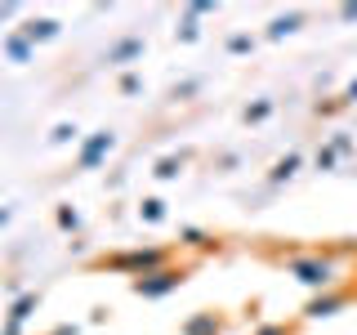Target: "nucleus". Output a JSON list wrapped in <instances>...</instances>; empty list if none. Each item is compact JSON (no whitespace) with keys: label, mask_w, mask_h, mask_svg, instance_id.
Returning <instances> with one entry per match:
<instances>
[{"label":"nucleus","mask_w":357,"mask_h":335,"mask_svg":"<svg viewBox=\"0 0 357 335\" xmlns=\"http://www.w3.org/2000/svg\"><path fill=\"white\" fill-rule=\"evenodd\" d=\"M349 290H340V286H331V290H321V295H308V304H304V322H326L335 318V313H344L349 308Z\"/></svg>","instance_id":"423d86ee"},{"label":"nucleus","mask_w":357,"mask_h":335,"mask_svg":"<svg viewBox=\"0 0 357 335\" xmlns=\"http://www.w3.org/2000/svg\"><path fill=\"white\" fill-rule=\"evenodd\" d=\"M45 335H81V327H76V322H59V327H50Z\"/></svg>","instance_id":"c85d7f7f"},{"label":"nucleus","mask_w":357,"mask_h":335,"mask_svg":"<svg viewBox=\"0 0 357 335\" xmlns=\"http://www.w3.org/2000/svg\"><path fill=\"white\" fill-rule=\"evenodd\" d=\"M188 161H192V152H188V148H183V152H170V156H161V161L152 165V179H161V184H174V179L188 170Z\"/></svg>","instance_id":"9b49d317"},{"label":"nucleus","mask_w":357,"mask_h":335,"mask_svg":"<svg viewBox=\"0 0 357 335\" xmlns=\"http://www.w3.org/2000/svg\"><path fill=\"white\" fill-rule=\"evenodd\" d=\"M335 165H340V156H335V148L331 143H321L317 152H312V170H321V174H331Z\"/></svg>","instance_id":"5701e85b"},{"label":"nucleus","mask_w":357,"mask_h":335,"mask_svg":"<svg viewBox=\"0 0 357 335\" xmlns=\"http://www.w3.org/2000/svg\"><path fill=\"white\" fill-rule=\"evenodd\" d=\"M255 45H259V40H255L250 31H232L223 50H228V54H237V59H241V54H255Z\"/></svg>","instance_id":"412c9836"},{"label":"nucleus","mask_w":357,"mask_h":335,"mask_svg":"<svg viewBox=\"0 0 357 335\" xmlns=\"http://www.w3.org/2000/svg\"><path fill=\"white\" fill-rule=\"evenodd\" d=\"M237 165H241V156H237V152H223L219 161H215V170H219V174H232Z\"/></svg>","instance_id":"bb28decb"},{"label":"nucleus","mask_w":357,"mask_h":335,"mask_svg":"<svg viewBox=\"0 0 357 335\" xmlns=\"http://www.w3.org/2000/svg\"><path fill=\"white\" fill-rule=\"evenodd\" d=\"M340 103H344V107H357V76H353V81H349V85H344V94H340Z\"/></svg>","instance_id":"cd10ccee"},{"label":"nucleus","mask_w":357,"mask_h":335,"mask_svg":"<svg viewBox=\"0 0 357 335\" xmlns=\"http://www.w3.org/2000/svg\"><path fill=\"white\" fill-rule=\"evenodd\" d=\"M174 40H178V45H197V40H201V27H197V18H188V14L178 18V27H174Z\"/></svg>","instance_id":"4be33fe9"},{"label":"nucleus","mask_w":357,"mask_h":335,"mask_svg":"<svg viewBox=\"0 0 357 335\" xmlns=\"http://www.w3.org/2000/svg\"><path fill=\"white\" fill-rule=\"evenodd\" d=\"M81 139V126L76 121H59V126L50 130V148H63V143H76Z\"/></svg>","instance_id":"6ab92c4d"},{"label":"nucleus","mask_w":357,"mask_h":335,"mask_svg":"<svg viewBox=\"0 0 357 335\" xmlns=\"http://www.w3.org/2000/svg\"><path fill=\"white\" fill-rule=\"evenodd\" d=\"M18 31H22V36H27L31 45H50V40H59V36H63V22H59V18H27Z\"/></svg>","instance_id":"6e6552de"},{"label":"nucleus","mask_w":357,"mask_h":335,"mask_svg":"<svg viewBox=\"0 0 357 335\" xmlns=\"http://www.w3.org/2000/svg\"><path fill=\"white\" fill-rule=\"evenodd\" d=\"M178 246H188V251H201V255H215L219 251V237L215 232H206V228H178Z\"/></svg>","instance_id":"ddd939ff"},{"label":"nucleus","mask_w":357,"mask_h":335,"mask_svg":"<svg viewBox=\"0 0 357 335\" xmlns=\"http://www.w3.org/2000/svg\"><path fill=\"white\" fill-rule=\"evenodd\" d=\"M183 335H223V318L215 308H201V313H192V318L178 327Z\"/></svg>","instance_id":"9d476101"},{"label":"nucleus","mask_w":357,"mask_h":335,"mask_svg":"<svg viewBox=\"0 0 357 335\" xmlns=\"http://www.w3.org/2000/svg\"><path fill=\"white\" fill-rule=\"evenodd\" d=\"M54 223H59V232L76 237V232H81V210H76L72 201H59V206H54Z\"/></svg>","instance_id":"2eb2a0df"},{"label":"nucleus","mask_w":357,"mask_h":335,"mask_svg":"<svg viewBox=\"0 0 357 335\" xmlns=\"http://www.w3.org/2000/svg\"><path fill=\"white\" fill-rule=\"evenodd\" d=\"M98 264L134 282V277H148V273H156V268L170 264V251H165V246H130V251H112V255H103Z\"/></svg>","instance_id":"f03ea898"},{"label":"nucleus","mask_w":357,"mask_h":335,"mask_svg":"<svg viewBox=\"0 0 357 335\" xmlns=\"http://www.w3.org/2000/svg\"><path fill=\"white\" fill-rule=\"evenodd\" d=\"M9 215H14V210H9V206H0V228H5V223H9Z\"/></svg>","instance_id":"2f4dec72"},{"label":"nucleus","mask_w":357,"mask_h":335,"mask_svg":"<svg viewBox=\"0 0 357 335\" xmlns=\"http://www.w3.org/2000/svg\"><path fill=\"white\" fill-rule=\"evenodd\" d=\"M116 148V134L112 130H94L81 139V148H76V170H98V165L107 161V152Z\"/></svg>","instance_id":"20e7f679"},{"label":"nucleus","mask_w":357,"mask_h":335,"mask_svg":"<svg viewBox=\"0 0 357 335\" xmlns=\"http://www.w3.org/2000/svg\"><path fill=\"white\" fill-rule=\"evenodd\" d=\"M215 9H219L215 0H188L183 14H188V18H206V14H215Z\"/></svg>","instance_id":"393cba45"},{"label":"nucleus","mask_w":357,"mask_h":335,"mask_svg":"<svg viewBox=\"0 0 357 335\" xmlns=\"http://www.w3.org/2000/svg\"><path fill=\"white\" fill-rule=\"evenodd\" d=\"M273 112H277L273 98H255V103H245L241 121H245V126H264V121H273Z\"/></svg>","instance_id":"dca6fc26"},{"label":"nucleus","mask_w":357,"mask_h":335,"mask_svg":"<svg viewBox=\"0 0 357 335\" xmlns=\"http://www.w3.org/2000/svg\"><path fill=\"white\" fill-rule=\"evenodd\" d=\"M340 22H357V0H349V5H340Z\"/></svg>","instance_id":"c756f323"},{"label":"nucleus","mask_w":357,"mask_h":335,"mask_svg":"<svg viewBox=\"0 0 357 335\" xmlns=\"http://www.w3.org/2000/svg\"><path fill=\"white\" fill-rule=\"evenodd\" d=\"M299 170H304V152H286V156H277L273 165H268V188H282L290 184Z\"/></svg>","instance_id":"0eeeda50"},{"label":"nucleus","mask_w":357,"mask_h":335,"mask_svg":"<svg viewBox=\"0 0 357 335\" xmlns=\"http://www.w3.org/2000/svg\"><path fill=\"white\" fill-rule=\"evenodd\" d=\"M14 14H18V5H0V22H9Z\"/></svg>","instance_id":"7c9ffc66"},{"label":"nucleus","mask_w":357,"mask_h":335,"mask_svg":"<svg viewBox=\"0 0 357 335\" xmlns=\"http://www.w3.org/2000/svg\"><path fill=\"white\" fill-rule=\"evenodd\" d=\"M5 59L9 63H31L36 59V45L22 36V31H5Z\"/></svg>","instance_id":"4468645a"},{"label":"nucleus","mask_w":357,"mask_h":335,"mask_svg":"<svg viewBox=\"0 0 357 335\" xmlns=\"http://www.w3.org/2000/svg\"><path fill=\"white\" fill-rule=\"evenodd\" d=\"M116 89L126 98H134V94H143V76L139 72H121V81H116Z\"/></svg>","instance_id":"b1692460"},{"label":"nucleus","mask_w":357,"mask_h":335,"mask_svg":"<svg viewBox=\"0 0 357 335\" xmlns=\"http://www.w3.org/2000/svg\"><path fill=\"white\" fill-rule=\"evenodd\" d=\"M143 50H148V40H143V36H121V40L107 50V63H112V67L139 63V59H143Z\"/></svg>","instance_id":"1a4fd4ad"},{"label":"nucleus","mask_w":357,"mask_h":335,"mask_svg":"<svg viewBox=\"0 0 357 335\" xmlns=\"http://www.w3.org/2000/svg\"><path fill=\"white\" fill-rule=\"evenodd\" d=\"M299 27H304V9H290V14H277L273 22H268L264 40H286V36H295Z\"/></svg>","instance_id":"f8f14e48"},{"label":"nucleus","mask_w":357,"mask_h":335,"mask_svg":"<svg viewBox=\"0 0 357 335\" xmlns=\"http://www.w3.org/2000/svg\"><path fill=\"white\" fill-rule=\"evenodd\" d=\"M286 277H295L304 290L321 295V290L335 286V277H340V264H335V255H321V251L290 255V260H286Z\"/></svg>","instance_id":"f257e3e1"},{"label":"nucleus","mask_w":357,"mask_h":335,"mask_svg":"<svg viewBox=\"0 0 357 335\" xmlns=\"http://www.w3.org/2000/svg\"><path fill=\"white\" fill-rule=\"evenodd\" d=\"M36 308H40V290H22L18 299H9V308H5V327H0V335H22Z\"/></svg>","instance_id":"39448f33"},{"label":"nucleus","mask_w":357,"mask_h":335,"mask_svg":"<svg viewBox=\"0 0 357 335\" xmlns=\"http://www.w3.org/2000/svg\"><path fill=\"white\" fill-rule=\"evenodd\" d=\"M201 85H206L201 76H188V81H178V85L170 89V103H192V98L201 94Z\"/></svg>","instance_id":"a211bd4d"},{"label":"nucleus","mask_w":357,"mask_h":335,"mask_svg":"<svg viewBox=\"0 0 357 335\" xmlns=\"http://www.w3.org/2000/svg\"><path fill=\"white\" fill-rule=\"evenodd\" d=\"M188 277H192L188 264H165V268H156V273H148V277H134L130 290L139 299H165V295H174V290H183Z\"/></svg>","instance_id":"7ed1b4c3"},{"label":"nucleus","mask_w":357,"mask_h":335,"mask_svg":"<svg viewBox=\"0 0 357 335\" xmlns=\"http://www.w3.org/2000/svg\"><path fill=\"white\" fill-rule=\"evenodd\" d=\"M250 335H295V331H290L286 322H259V327H255Z\"/></svg>","instance_id":"a878e982"},{"label":"nucleus","mask_w":357,"mask_h":335,"mask_svg":"<svg viewBox=\"0 0 357 335\" xmlns=\"http://www.w3.org/2000/svg\"><path fill=\"white\" fill-rule=\"evenodd\" d=\"M165 215H170V210H165L161 197H143V201H139V219H143V223H165Z\"/></svg>","instance_id":"f3484780"},{"label":"nucleus","mask_w":357,"mask_h":335,"mask_svg":"<svg viewBox=\"0 0 357 335\" xmlns=\"http://www.w3.org/2000/svg\"><path fill=\"white\" fill-rule=\"evenodd\" d=\"M326 143L335 148V156H340V161H344V156H357V139H353L349 130H335V134H331Z\"/></svg>","instance_id":"aec40b11"}]
</instances>
